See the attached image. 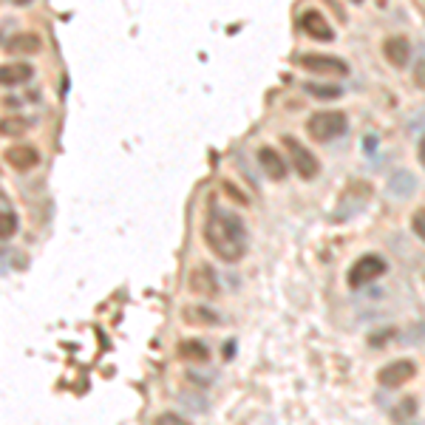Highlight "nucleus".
<instances>
[{
  "mask_svg": "<svg viewBox=\"0 0 425 425\" xmlns=\"http://www.w3.org/2000/svg\"><path fill=\"white\" fill-rule=\"evenodd\" d=\"M204 241H207L210 252L216 258H222L224 264H238L249 249V233H247L244 219L224 207H212L207 212Z\"/></svg>",
  "mask_w": 425,
  "mask_h": 425,
  "instance_id": "f257e3e1",
  "label": "nucleus"
},
{
  "mask_svg": "<svg viewBox=\"0 0 425 425\" xmlns=\"http://www.w3.org/2000/svg\"><path fill=\"white\" fill-rule=\"evenodd\" d=\"M346 131H349V119L343 111H320V114H312L307 122V134L315 142H332L337 137H343Z\"/></svg>",
  "mask_w": 425,
  "mask_h": 425,
  "instance_id": "f03ea898",
  "label": "nucleus"
},
{
  "mask_svg": "<svg viewBox=\"0 0 425 425\" xmlns=\"http://www.w3.org/2000/svg\"><path fill=\"white\" fill-rule=\"evenodd\" d=\"M386 270H389L386 258H382V255H377V252H369V255H360V258L349 267L346 281H349L352 289H360V286L374 284L380 275H386Z\"/></svg>",
  "mask_w": 425,
  "mask_h": 425,
  "instance_id": "7ed1b4c3",
  "label": "nucleus"
},
{
  "mask_svg": "<svg viewBox=\"0 0 425 425\" xmlns=\"http://www.w3.org/2000/svg\"><path fill=\"white\" fill-rule=\"evenodd\" d=\"M284 145H286V150H289V159H292L295 173L301 176V179H315V176L320 173V162H318V156H315L307 145H301L295 137H284Z\"/></svg>",
  "mask_w": 425,
  "mask_h": 425,
  "instance_id": "20e7f679",
  "label": "nucleus"
},
{
  "mask_svg": "<svg viewBox=\"0 0 425 425\" xmlns=\"http://www.w3.org/2000/svg\"><path fill=\"white\" fill-rule=\"evenodd\" d=\"M298 65H304L307 71H312L318 77H346L349 74V65L332 54H301L298 57Z\"/></svg>",
  "mask_w": 425,
  "mask_h": 425,
  "instance_id": "39448f33",
  "label": "nucleus"
},
{
  "mask_svg": "<svg viewBox=\"0 0 425 425\" xmlns=\"http://www.w3.org/2000/svg\"><path fill=\"white\" fill-rule=\"evenodd\" d=\"M414 374H417V363L403 357V360H392L389 366H382L377 371V382H380L382 389H400V386H405Z\"/></svg>",
  "mask_w": 425,
  "mask_h": 425,
  "instance_id": "423d86ee",
  "label": "nucleus"
},
{
  "mask_svg": "<svg viewBox=\"0 0 425 425\" xmlns=\"http://www.w3.org/2000/svg\"><path fill=\"white\" fill-rule=\"evenodd\" d=\"M3 159H6V164H9V167L20 170V173H26V170H34V167L40 164V153H37V148H34V145H29V142L6 148Z\"/></svg>",
  "mask_w": 425,
  "mask_h": 425,
  "instance_id": "0eeeda50",
  "label": "nucleus"
},
{
  "mask_svg": "<svg viewBox=\"0 0 425 425\" xmlns=\"http://www.w3.org/2000/svg\"><path fill=\"white\" fill-rule=\"evenodd\" d=\"M190 289L196 295H204V298H212L219 292V275L210 264H199L193 272H190Z\"/></svg>",
  "mask_w": 425,
  "mask_h": 425,
  "instance_id": "6e6552de",
  "label": "nucleus"
},
{
  "mask_svg": "<svg viewBox=\"0 0 425 425\" xmlns=\"http://www.w3.org/2000/svg\"><path fill=\"white\" fill-rule=\"evenodd\" d=\"M301 29H304L312 40H320V42H332V40H334L332 26L326 23V17H323L318 9H309V12L301 15Z\"/></svg>",
  "mask_w": 425,
  "mask_h": 425,
  "instance_id": "1a4fd4ad",
  "label": "nucleus"
},
{
  "mask_svg": "<svg viewBox=\"0 0 425 425\" xmlns=\"http://www.w3.org/2000/svg\"><path fill=\"white\" fill-rule=\"evenodd\" d=\"M382 54H386V60H389L392 65L403 68V65H408V60H411V42H408L403 34H394V37H389L386 42H382Z\"/></svg>",
  "mask_w": 425,
  "mask_h": 425,
  "instance_id": "9d476101",
  "label": "nucleus"
},
{
  "mask_svg": "<svg viewBox=\"0 0 425 425\" xmlns=\"http://www.w3.org/2000/svg\"><path fill=\"white\" fill-rule=\"evenodd\" d=\"M34 77V68L29 63H3L0 65V85L12 88V85H23Z\"/></svg>",
  "mask_w": 425,
  "mask_h": 425,
  "instance_id": "9b49d317",
  "label": "nucleus"
},
{
  "mask_svg": "<svg viewBox=\"0 0 425 425\" xmlns=\"http://www.w3.org/2000/svg\"><path fill=\"white\" fill-rule=\"evenodd\" d=\"M40 49H42V40L34 31H17L6 42V52L9 54H40Z\"/></svg>",
  "mask_w": 425,
  "mask_h": 425,
  "instance_id": "f8f14e48",
  "label": "nucleus"
},
{
  "mask_svg": "<svg viewBox=\"0 0 425 425\" xmlns=\"http://www.w3.org/2000/svg\"><path fill=\"white\" fill-rule=\"evenodd\" d=\"M258 162H261L264 173H267L272 182L286 179V162L278 156V150H272V148H261V150H258Z\"/></svg>",
  "mask_w": 425,
  "mask_h": 425,
  "instance_id": "ddd939ff",
  "label": "nucleus"
},
{
  "mask_svg": "<svg viewBox=\"0 0 425 425\" xmlns=\"http://www.w3.org/2000/svg\"><path fill=\"white\" fill-rule=\"evenodd\" d=\"M182 318H185L190 326H219V323H222L219 312H212V309L204 307V304H190V307L182 312Z\"/></svg>",
  "mask_w": 425,
  "mask_h": 425,
  "instance_id": "4468645a",
  "label": "nucleus"
},
{
  "mask_svg": "<svg viewBox=\"0 0 425 425\" xmlns=\"http://www.w3.org/2000/svg\"><path fill=\"white\" fill-rule=\"evenodd\" d=\"M179 357L187 363H207L210 360V349L201 340H182L179 343Z\"/></svg>",
  "mask_w": 425,
  "mask_h": 425,
  "instance_id": "2eb2a0df",
  "label": "nucleus"
},
{
  "mask_svg": "<svg viewBox=\"0 0 425 425\" xmlns=\"http://www.w3.org/2000/svg\"><path fill=\"white\" fill-rule=\"evenodd\" d=\"M414 187H417V179L408 173V170H397V173L389 179V190H392L397 199L411 196V193H414Z\"/></svg>",
  "mask_w": 425,
  "mask_h": 425,
  "instance_id": "dca6fc26",
  "label": "nucleus"
},
{
  "mask_svg": "<svg viewBox=\"0 0 425 425\" xmlns=\"http://www.w3.org/2000/svg\"><path fill=\"white\" fill-rule=\"evenodd\" d=\"M29 128H31V122L23 116H3L0 119V137H23Z\"/></svg>",
  "mask_w": 425,
  "mask_h": 425,
  "instance_id": "f3484780",
  "label": "nucleus"
},
{
  "mask_svg": "<svg viewBox=\"0 0 425 425\" xmlns=\"http://www.w3.org/2000/svg\"><path fill=\"white\" fill-rule=\"evenodd\" d=\"M304 88H307V94H312L318 100H337L340 94H343L340 85H323V82H307Z\"/></svg>",
  "mask_w": 425,
  "mask_h": 425,
  "instance_id": "a211bd4d",
  "label": "nucleus"
},
{
  "mask_svg": "<svg viewBox=\"0 0 425 425\" xmlns=\"http://www.w3.org/2000/svg\"><path fill=\"white\" fill-rule=\"evenodd\" d=\"M17 233V216L12 210H0V241H6Z\"/></svg>",
  "mask_w": 425,
  "mask_h": 425,
  "instance_id": "6ab92c4d",
  "label": "nucleus"
},
{
  "mask_svg": "<svg viewBox=\"0 0 425 425\" xmlns=\"http://www.w3.org/2000/svg\"><path fill=\"white\" fill-rule=\"evenodd\" d=\"M414 414H417V400H414V397H405V400L392 411V419H394V422H405V419H411Z\"/></svg>",
  "mask_w": 425,
  "mask_h": 425,
  "instance_id": "aec40b11",
  "label": "nucleus"
},
{
  "mask_svg": "<svg viewBox=\"0 0 425 425\" xmlns=\"http://www.w3.org/2000/svg\"><path fill=\"white\" fill-rule=\"evenodd\" d=\"M411 230H414V235L419 241H425V207H419L414 216H411Z\"/></svg>",
  "mask_w": 425,
  "mask_h": 425,
  "instance_id": "412c9836",
  "label": "nucleus"
},
{
  "mask_svg": "<svg viewBox=\"0 0 425 425\" xmlns=\"http://www.w3.org/2000/svg\"><path fill=\"white\" fill-rule=\"evenodd\" d=\"M153 425H190V422H187L185 417H179V414H173V411H167V414H159Z\"/></svg>",
  "mask_w": 425,
  "mask_h": 425,
  "instance_id": "4be33fe9",
  "label": "nucleus"
},
{
  "mask_svg": "<svg viewBox=\"0 0 425 425\" xmlns=\"http://www.w3.org/2000/svg\"><path fill=\"white\" fill-rule=\"evenodd\" d=\"M417 156H419V162H422V167H425V137L419 139V150H417Z\"/></svg>",
  "mask_w": 425,
  "mask_h": 425,
  "instance_id": "5701e85b",
  "label": "nucleus"
},
{
  "mask_svg": "<svg viewBox=\"0 0 425 425\" xmlns=\"http://www.w3.org/2000/svg\"><path fill=\"white\" fill-rule=\"evenodd\" d=\"M233 349H235V343H224V357H233Z\"/></svg>",
  "mask_w": 425,
  "mask_h": 425,
  "instance_id": "b1692460",
  "label": "nucleus"
},
{
  "mask_svg": "<svg viewBox=\"0 0 425 425\" xmlns=\"http://www.w3.org/2000/svg\"><path fill=\"white\" fill-rule=\"evenodd\" d=\"M9 3H15V6H23V3H31V0H9Z\"/></svg>",
  "mask_w": 425,
  "mask_h": 425,
  "instance_id": "393cba45",
  "label": "nucleus"
},
{
  "mask_svg": "<svg viewBox=\"0 0 425 425\" xmlns=\"http://www.w3.org/2000/svg\"><path fill=\"white\" fill-rule=\"evenodd\" d=\"M419 82H422V85H425V65H422V68H419Z\"/></svg>",
  "mask_w": 425,
  "mask_h": 425,
  "instance_id": "a878e982",
  "label": "nucleus"
},
{
  "mask_svg": "<svg viewBox=\"0 0 425 425\" xmlns=\"http://www.w3.org/2000/svg\"><path fill=\"white\" fill-rule=\"evenodd\" d=\"M352 3H363V0H352Z\"/></svg>",
  "mask_w": 425,
  "mask_h": 425,
  "instance_id": "bb28decb",
  "label": "nucleus"
}]
</instances>
